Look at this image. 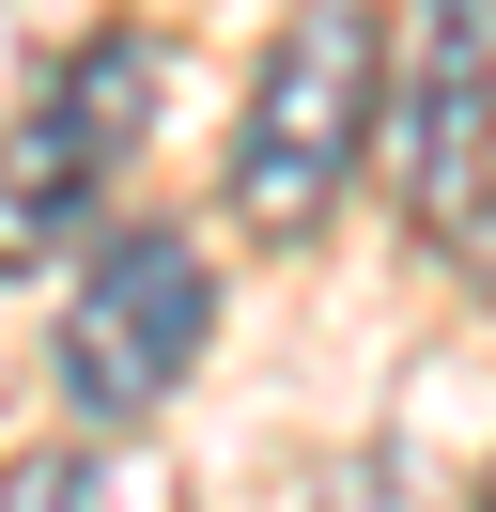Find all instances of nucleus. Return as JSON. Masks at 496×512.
Wrapping results in <instances>:
<instances>
[{"instance_id": "nucleus-1", "label": "nucleus", "mask_w": 496, "mask_h": 512, "mask_svg": "<svg viewBox=\"0 0 496 512\" xmlns=\"http://www.w3.org/2000/svg\"><path fill=\"white\" fill-rule=\"evenodd\" d=\"M372 140H388L403 233L465 280H496V0L403 16V78H372Z\"/></svg>"}, {"instance_id": "nucleus-2", "label": "nucleus", "mask_w": 496, "mask_h": 512, "mask_svg": "<svg viewBox=\"0 0 496 512\" xmlns=\"http://www.w3.org/2000/svg\"><path fill=\"white\" fill-rule=\"evenodd\" d=\"M372 78H388V47H372V16H357V0H310L295 32L264 47V78H248V125H233V218L264 233V249L326 233L341 171L372 156Z\"/></svg>"}, {"instance_id": "nucleus-3", "label": "nucleus", "mask_w": 496, "mask_h": 512, "mask_svg": "<svg viewBox=\"0 0 496 512\" xmlns=\"http://www.w3.org/2000/svg\"><path fill=\"white\" fill-rule=\"evenodd\" d=\"M140 125H155V32H93L47 94L0 125V280H31L47 249L93 233V202L124 187Z\"/></svg>"}, {"instance_id": "nucleus-4", "label": "nucleus", "mask_w": 496, "mask_h": 512, "mask_svg": "<svg viewBox=\"0 0 496 512\" xmlns=\"http://www.w3.org/2000/svg\"><path fill=\"white\" fill-rule=\"evenodd\" d=\"M202 326H217V264L186 233H109L78 264V295H62V404L93 435L155 419L186 388V357H202Z\"/></svg>"}, {"instance_id": "nucleus-5", "label": "nucleus", "mask_w": 496, "mask_h": 512, "mask_svg": "<svg viewBox=\"0 0 496 512\" xmlns=\"http://www.w3.org/2000/svg\"><path fill=\"white\" fill-rule=\"evenodd\" d=\"M0 512H171V481H155L140 450H62V466L31 450V466L0 481Z\"/></svg>"}, {"instance_id": "nucleus-6", "label": "nucleus", "mask_w": 496, "mask_h": 512, "mask_svg": "<svg viewBox=\"0 0 496 512\" xmlns=\"http://www.w3.org/2000/svg\"><path fill=\"white\" fill-rule=\"evenodd\" d=\"M481 512H496V481H481Z\"/></svg>"}]
</instances>
